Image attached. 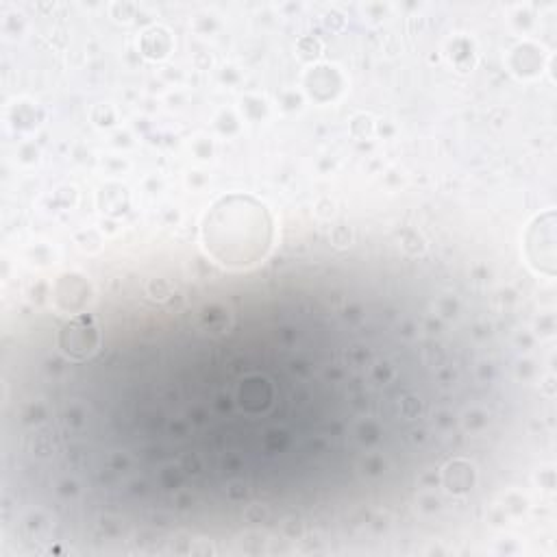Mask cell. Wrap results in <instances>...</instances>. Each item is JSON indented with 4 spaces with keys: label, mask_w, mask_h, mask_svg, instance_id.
Here are the masks:
<instances>
[{
    "label": "cell",
    "mask_w": 557,
    "mask_h": 557,
    "mask_svg": "<svg viewBox=\"0 0 557 557\" xmlns=\"http://www.w3.org/2000/svg\"><path fill=\"white\" fill-rule=\"evenodd\" d=\"M98 327L94 323V318L88 314H81L77 318H72L70 323L61 331V349L72 360H85L98 349Z\"/></svg>",
    "instance_id": "cell-1"
},
{
    "label": "cell",
    "mask_w": 557,
    "mask_h": 557,
    "mask_svg": "<svg viewBox=\"0 0 557 557\" xmlns=\"http://www.w3.org/2000/svg\"><path fill=\"white\" fill-rule=\"evenodd\" d=\"M529 255L540 270L555 272V214H547L536 222L529 233Z\"/></svg>",
    "instance_id": "cell-2"
},
{
    "label": "cell",
    "mask_w": 557,
    "mask_h": 557,
    "mask_svg": "<svg viewBox=\"0 0 557 557\" xmlns=\"http://www.w3.org/2000/svg\"><path fill=\"white\" fill-rule=\"evenodd\" d=\"M29 442H33V451L37 455H51L53 453V436L48 431H37L29 438Z\"/></svg>",
    "instance_id": "cell-3"
}]
</instances>
